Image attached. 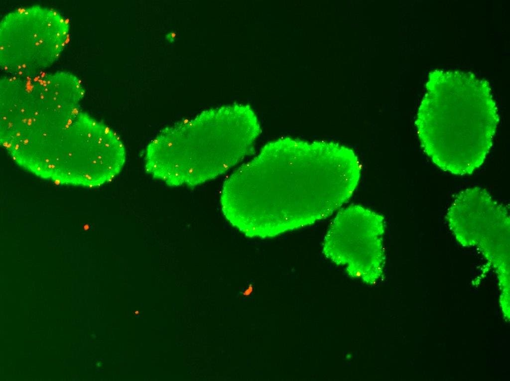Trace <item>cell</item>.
Returning <instances> with one entry per match:
<instances>
[{
  "instance_id": "cell-1",
  "label": "cell",
  "mask_w": 510,
  "mask_h": 381,
  "mask_svg": "<svg viewBox=\"0 0 510 381\" xmlns=\"http://www.w3.org/2000/svg\"><path fill=\"white\" fill-rule=\"evenodd\" d=\"M351 181L339 143L282 137L225 180L221 210L246 237L273 238L330 216L348 200Z\"/></svg>"
},
{
  "instance_id": "cell-3",
  "label": "cell",
  "mask_w": 510,
  "mask_h": 381,
  "mask_svg": "<svg viewBox=\"0 0 510 381\" xmlns=\"http://www.w3.org/2000/svg\"><path fill=\"white\" fill-rule=\"evenodd\" d=\"M261 132L249 105L208 109L161 129L146 147L144 170L170 187H195L241 162Z\"/></svg>"
},
{
  "instance_id": "cell-6",
  "label": "cell",
  "mask_w": 510,
  "mask_h": 381,
  "mask_svg": "<svg viewBox=\"0 0 510 381\" xmlns=\"http://www.w3.org/2000/svg\"><path fill=\"white\" fill-rule=\"evenodd\" d=\"M384 217L360 205L339 212L324 238L322 252L337 264H346L352 277L369 284L383 273L385 255Z\"/></svg>"
},
{
  "instance_id": "cell-2",
  "label": "cell",
  "mask_w": 510,
  "mask_h": 381,
  "mask_svg": "<svg viewBox=\"0 0 510 381\" xmlns=\"http://www.w3.org/2000/svg\"><path fill=\"white\" fill-rule=\"evenodd\" d=\"M0 142L36 176L91 188L114 174L124 148L114 130L81 108L44 111L1 125Z\"/></svg>"
},
{
  "instance_id": "cell-4",
  "label": "cell",
  "mask_w": 510,
  "mask_h": 381,
  "mask_svg": "<svg viewBox=\"0 0 510 381\" xmlns=\"http://www.w3.org/2000/svg\"><path fill=\"white\" fill-rule=\"evenodd\" d=\"M415 125L423 151L441 170L472 174L484 163L499 122L489 84L470 74L435 71Z\"/></svg>"
},
{
  "instance_id": "cell-7",
  "label": "cell",
  "mask_w": 510,
  "mask_h": 381,
  "mask_svg": "<svg viewBox=\"0 0 510 381\" xmlns=\"http://www.w3.org/2000/svg\"><path fill=\"white\" fill-rule=\"evenodd\" d=\"M177 37V33L174 31H171L166 36V38L170 42H173Z\"/></svg>"
},
{
  "instance_id": "cell-5",
  "label": "cell",
  "mask_w": 510,
  "mask_h": 381,
  "mask_svg": "<svg viewBox=\"0 0 510 381\" xmlns=\"http://www.w3.org/2000/svg\"><path fill=\"white\" fill-rule=\"evenodd\" d=\"M71 23L42 4L15 7L0 22V65L4 74L32 76L49 71L70 40Z\"/></svg>"
}]
</instances>
